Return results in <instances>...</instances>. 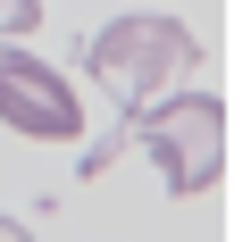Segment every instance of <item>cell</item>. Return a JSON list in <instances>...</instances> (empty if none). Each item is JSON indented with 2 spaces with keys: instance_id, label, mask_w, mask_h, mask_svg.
<instances>
[{
  "instance_id": "3957f363",
  "label": "cell",
  "mask_w": 251,
  "mask_h": 242,
  "mask_svg": "<svg viewBox=\"0 0 251 242\" xmlns=\"http://www.w3.org/2000/svg\"><path fill=\"white\" fill-rule=\"evenodd\" d=\"M0 126L25 134V142H75L84 134V100L42 50L0 42Z\"/></svg>"
},
{
  "instance_id": "5b68a950",
  "label": "cell",
  "mask_w": 251,
  "mask_h": 242,
  "mask_svg": "<svg viewBox=\"0 0 251 242\" xmlns=\"http://www.w3.org/2000/svg\"><path fill=\"white\" fill-rule=\"evenodd\" d=\"M0 242H34V234H25V225H17V217H0Z\"/></svg>"
},
{
  "instance_id": "6da1fadb",
  "label": "cell",
  "mask_w": 251,
  "mask_h": 242,
  "mask_svg": "<svg viewBox=\"0 0 251 242\" xmlns=\"http://www.w3.org/2000/svg\"><path fill=\"white\" fill-rule=\"evenodd\" d=\"M193 59H201L193 34H184L176 17H159V9H126V17H109V25L84 42V67H92L126 109H159V92H168Z\"/></svg>"
},
{
  "instance_id": "7a4b0ae2",
  "label": "cell",
  "mask_w": 251,
  "mask_h": 242,
  "mask_svg": "<svg viewBox=\"0 0 251 242\" xmlns=\"http://www.w3.org/2000/svg\"><path fill=\"white\" fill-rule=\"evenodd\" d=\"M143 142H151V167H159L168 192H209L218 167H226V109H218V92H168L143 117Z\"/></svg>"
},
{
  "instance_id": "277c9868",
  "label": "cell",
  "mask_w": 251,
  "mask_h": 242,
  "mask_svg": "<svg viewBox=\"0 0 251 242\" xmlns=\"http://www.w3.org/2000/svg\"><path fill=\"white\" fill-rule=\"evenodd\" d=\"M42 25V0H0V42H25Z\"/></svg>"
}]
</instances>
